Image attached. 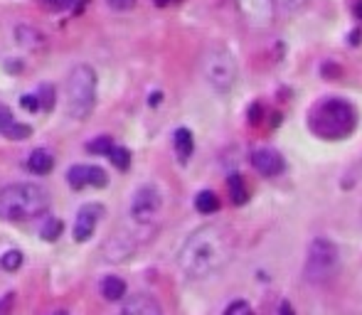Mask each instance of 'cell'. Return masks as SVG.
Masks as SVG:
<instances>
[{"mask_svg": "<svg viewBox=\"0 0 362 315\" xmlns=\"http://www.w3.org/2000/svg\"><path fill=\"white\" fill-rule=\"evenodd\" d=\"M232 254H234V237L225 227L205 224L185 239L178 254V266L188 279H207L229 264Z\"/></svg>", "mask_w": 362, "mask_h": 315, "instance_id": "1", "label": "cell"}, {"mask_svg": "<svg viewBox=\"0 0 362 315\" xmlns=\"http://www.w3.org/2000/svg\"><path fill=\"white\" fill-rule=\"evenodd\" d=\"M357 111L350 101L338 96L320 98L308 114V129L323 140H340L355 131Z\"/></svg>", "mask_w": 362, "mask_h": 315, "instance_id": "2", "label": "cell"}, {"mask_svg": "<svg viewBox=\"0 0 362 315\" xmlns=\"http://www.w3.org/2000/svg\"><path fill=\"white\" fill-rule=\"evenodd\" d=\"M50 210V195L45 187L32 182L8 185L0 192V217L10 222H27V219L43 217Z\"/></svg>", "mask_w": 362, "mask_h": 315, "instance_id": "3", "label": "cell"}, {"mask_svg": "<svg viewBox=\"0 0 362 315\" xmlns=\"http://www.w3.org/2000/svg\"><path fill=\"white\" fill-rule=\"evenodd\" d=\"M96 103V72L89 64H77L69 72L64 84V106L67 114L77 121H84L94 111Z\"/></svg>", "mask_w": 362, "mask_h": 315, "instance_id": "4", "label": "cell"}, {"mask_svg": "<svg viewBox=\"0 0 362 315\" xmlns=\"http://www.w3.org/2000/svg\"><path fill=\"white\" fill-rule=\"evenodd\" d=\"M338 264H340V254L335 244L326 237H315L306 251L303 279L308 284H326L335 276Z\"/></svg>", "mask_w": 362, "mask_h": 315, "instance_id": "5", "label": "cell"}, {"mask_svg": "<svg viewBox=\"0 0 362 315\" xmlns=\"http://www.w3.org/2000/svg\"><path fill=\"white\" fill-rule=\"evenodd\" d=\"M202 74L215 91L227 94L239 77V67H236L234 54L227 47H210L202 54Z\"/></svg>", "mask_w": 362, "mask_h": 315, "instance_id": "6", "label": "cell"}, {"mask_svg": "<svg viewBox=\"0 0 362 315\" xmlns=\"http://www.w3.org/2000/svg\"><path fill=\"white\" fill-rule=\"evenodd\" d=\"M163 207V195L156 185H143L136 190L131 202V214L138 224H151Z\"/></svg>", "mask_w": 362, "mask_h": 315, "instance_id": "7", "label": "cell"}, {"mask_svg": "<svg viewBox=\"0 0 362 315\" xmlns=\"http://www.w3.org/2000/svg\"><path fill=\"white\" fill-rule=\"evenodd\" d=\"M67 180L74 190H84V187H106L109 175L99 166H72L67 173Z\"/></svg>", "mask_w": 362, "mask_h": 315, "instance_id": "8", "label": "cell"}, {"mask_svg": "<svg viewBox=\"0 0 362 315\" xmlns=\"http://www.w3.org/2000/svg\"><path fill=\"white\" fill-rule=\"evenodd\" d=\"M101 217H104V207L101 205H94V202H91V205L82 207L77 212V222H74V239H77V242L91 239V234H94V229Z\"/></svg>", "mask_w": 362, "mask_h": 315, "instance_id": "9", "label": "cell"}, {"mask_svg": "<svg viewBox=\"0 0 362 315\" xmlns=\"http://www.w3.org/2000/svg\"><path fill=\"white\" fill-rule=\"evenodd\" d=\"M252 166H254V170L262 173L264 177H276L284 173L286 163H284V158H281L278 150L259 148V150H254V155H252Z\"/></svg>", "mask_w": 362, "mask_h": 315, "instance_id": "10", "label": "cell"}, {"mask_svg": "<svg viewBox=\"0 0 362 315\" xmlns=\"http://www.w3.org/2000/svg\"><path fill=\"white\" fill-rule=\"evenodd\" d=\"M273 0H239V8L247 17V22L259 27H266L273 17Z\"/></svg>", "mask_w": 362, "mask_h": 315, "instance_id": "11", "label": "cell"}, {"mask_svg": "<svg viewBox=\"0 0 362 315\" xmlns=\"http://www.w3.org/2000/svg\"><path fill=\"white\" fill-rule=\"evenodd\" d=\"M119 315H163V308H160V303H158L153 295L136 293L123 300Z\"/></svg>", "mask_w": 362, "mask_h": 315, "instance_id": "12", "label": "cell"}, {"mask_svg": "<svg viewBox=\"0 0 362 315\" xmlns=\"http://www.w3.org/2000/svg\"><path fill=\"white\" fill-rule=\"evenodd\" d=\"M0 135L10 140H27L32 135V129L27 124H20L6 106H0Z\"/></svg>", "mask_w": 362, "mask_h": 315, "instance_id": "13", "label": "cell"}, {"mask_svg": "<svg viewBox=\"0 0 362 315\" xmlns=\"http://www.w3.org/2000/svg\"><path fill=\"white\" fill-rule=\"evenodd\" d=\"M54 168V158L47 150H32L30 158H27V170L35 173V175H47Z\"/></svg>", "mask_w": 362, "mask_h": 315, "instance_id": "14", "label": "cell"}, {"mask_svg": "<svg viewBox=\"0 0 362 315\" xmlns=\"http://www.w3.org/2000/svg\"><path fill=\"white\" fill-rule=\"evenodd\" d=\"M195 150V140H193V133L188 129H178L175 131V153H178V161L180 163H188L190 155Z\"/></svg>", "mask_w": 362, "mask_h": 315, "instance_id": "15", "label": "cell"}, {"mask_svg": "<svg viewBox=\"0 0 362 315\" xmlns=\"http://www.w3.org/2000/svg\"><path fill=\"white\" fill-rule=\"evenodd\" d=\"M101 293L106 300H121L126 295V284L119 276H106L104 284H101Z\"/></svg>", "mask_w": 362, "mask_h": 315, "instance_id": "16", "label": "cell"}, {"mask_svg": "<svg viewBox=\"0 0 362 315\" xmlns=\"http://www.w3.org/2000/svg\"><path fill=\"white\" fill-rule=\"evenodd\" d=\"M195 210L199 214H215L220 210V197L212 190H202L197 197H195Z\"/></svg>", "mask_w": 362, "mask_h": 315, "instance_id": "17", "label": "cell"}, {"mask_svg": "<svg viewBox=\"0 0 362 315\" xmlns=\"http://www.w3.org/2000/svg\"><path fill=\"white\" fill-rule=\"evenodd\" d=\"M227 185H229V197L234 205H244V202L249 200V192H247V185H244V180H241V175H229V180H227Z\"/></svg>", "mask_w": 362, "mask_h": 315, "instance_id": "18", "label": "cell"}, {"mask_svg": "<svg viewBox=\"0 0 362 315\" xmlns=\"http://www.w3.org/2000/svg\"><path fill=\"white\" fill-rule=\"evenodd\" d=\"M111 158V163H114L119 170H128V166H131V153H128V148H119V145H111L109 153H106Z\"/></svg>", "mask_w": 362, "mask_h": 315, "instance_id": "19", "label": "cell"}, {"mask_svg": "<svg viewBox=\"0 0 362 315\" xmlns=\"http://www.w3.org/2000/svg\"><path fill=\"white\" fill-rule=\"evenodd\" d=\"M62 229H64V224H62V219H57V217H45V222H43V239H47V242H54L57 237H62Z\"/></svg>", "mask_w": 362, "mask_h": 315, "instance_id": "20", "label": "cell"}, {"mask_svg": "<svg viewBox=\"0 0 362 315\" xmlns=\"http://www.w3.org/2000/svg\"><path fill=\"white\" fill-rule=\"evenodd\" d=\"M0 266H3L6 271H17L22 266V251H17V249L6 251L3 256H0Z\"/></svg>", "mask_w": 362, "mask_h": 315, "instance_id": "21", "label": "cell"}, {"mask_svg": "<svg viewBox=\"0 0 362 315\" xmlns=\"http://www.w3.org/2000/svg\"><path fill=\"white\" fill-rule=\"evenodd\" d=\"M37 103H40V109L52 111V106H54V89L50 87V84H43V87H40V96H37Z\"/></svg>", "mask_w": 362, "mask_h": 315, "instance_id": "22", "label": "cell"}, {"mask_svg": "<svg viewBox=\"0 0 362 315\" xmlns=\"http://www.w3.org/2000/svg\"><path fill=\"white\" fill-rule=\"evenodd\" d=\"M111 145H114V143H111L109 135H99V138H94L89 145H86V150H89V153H96V155H106Z\"/></svg>", "mask_w": 362, "mask_h": 315, "instance_id": "23", "label": "cell"}, {"mask_svg": "<svg viewBox=\"0 0 362 315\" xmlns=\"http://www.w3.org/2000/svg\"><path fill=\"white\" fill-rule=\"evenodd\" d=\"M225 315H254V310L247 300H234L225 308Z\"/></svg>", "mask_w": 362, "mask_h": 315, "instance_id": "24", "label": "cell"}, {"mask_svg": "<svg viewBox=\"0 0 362 315\" xmlns=\"http://www.w3.org/2000/svg\"><path fill=\"white\" fill-rule=\"evenodd\" d=\"M281 10H286V13H296V10H301V8L308 3V0H273Z\"/></svg>", "mask_w": 362, "mask_h": 315, "instance_id": "25", "label": "cell"}, {"mask_svg": "<svg viewBox=\"0 0 362 315\" xmlns=\"http://www.w3.org/2000/svg\"><path fill=\"white\" fill-rule=\"evenodd\" d=\"M114 10H119V13H126V10H131L133 6H136V0H106Z\"/></svg>", "mask_w": 362, "mask_h": 315, "instance_id": "26", "label": "cell"}, {"mask_svg": "<svg viewBox=\"0 0 362 315\" xmlns=\"http://www.w3.org/2000/svg\"><path fill=\"white\" fill-rule=\"evenodd\" d=\"M20 103L25 106L27 111H37L40 109V103H37V96H32V94H27V96H22L20 98Z\"/></svg>", "mask_w": 362, "mask_h": 315, "instance_id": "27", "label": "cell"}, {"mask_svg": "<svg viewBox=\"0 0 362 315\" xmlns=\"http://www.w3.org/2000/svg\"><path fill=\"white\" fill-rule=\"evenodd\" d=\"M45 3H50L52 8H69L74 0H45Z\"/></svg>", "mask_w": 362, "mask_h": 315, "instance_id": "28", "label": "cell"}, {"mask_svg": "<svg viewBox=\"0 0 362 315\" xmlns=\"http://www.w3.org/2000/svg\"><path fill=\"white\" fill-rule=\"evenodd\" d=\"M249 119H252V124H259V106H252V111H249Z\"/></svg>", "mask_w": 362, "mask_h": 315, "instance_id": "29", "label": "cell"}, {"mask_svg": "<svg viewBox=\"0 0 362 315\" xmlns=\"http://www.w3.org/2000/svg\"><path fill=\"white\" fill-rule=\"evenodd\" d=\"M281 313H284V315H294V308H291L289 303H284V305H281Z\"/></svg>", "mask_w": 362, "mask_h": 315, "instance_id": "30", "label": "cell"}, {"mask_svg": "<svg viewBox=\"0 0 362 315\" xmlns=\"http://www.w3.org/2000/svg\"><path fill=\"white\" fill-rule=\"evenodd\" d=\"M355 15L362 20V0H360V3H357V6H355Z\"/></svg>", "mask_w": 362, "mask_h": 315, "instance_id": "31", "label": "cell"}, {"mask_svg": "<svg viewBox=\"0 0 362 315\" xmlns=\"http://www.w3.org/2000/svg\"><path fill=\"white\" fill-rule=\"evenodd\" d=\"M168 3H173V0H156V6H160V8L168 6Z\"/></svg>", "mask_w": 362, "mask_h": 315, "instance_id": "32", "label": "cell"}]
</instances>
